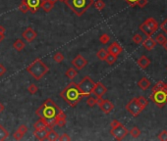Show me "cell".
Listing matches in <instances>:
<instances>
[{
	"mask_svg": "<svg viewBox=\"0 0 167 141\" xmlns=\"http://www.w3.org/2000/svg\"><path fill=\"white\" fill-rule=\"evenodd\" d=\"M60 96L70 107H76L84 96L77 83L71 82L60 92Z\"/></svg>",
	"mask_w": 167,
	"mask_h": 141,
	"instance_id": "6da1fadb",
	"label": "cell"
},
{
	"mask_svg": "<svg viewBox=\"0 0 167 141\" xmlns=\"http://www.w3.org/2000/svg\"><path fill=\"white\" fill-rule=\"evenodd\" d=\"M60 111L61 109L56 105V103H54L52 99H46L44 103L37 109L35 115L44 120L54 119Z\"/></svg>",
	"mask_w": 167,
	"mask_h": 141,
	"instance_id": "7a4b0ae2",
	"label": "cell"
},
{
	"mask_svg": "<svg viewBox=\"0 0 167 141\" xmlns=\"http://www.w3.org/2000/svg\"><path fill=\"white\" fill-rule=\"evenodd\" d=\"M27 72L29 73L35 80H41V78L49 72V68L44 64V62L38 58V59H35L30 66L27 67Z\"/></svg>",
	"mask_w": 167,
	"mask_h": 141,
	"instance_id": "3957f363",
	"label": "cell"
},
{
	"mask_svg": "<svg viewBox=\"0 0 167 141\" xmlns=\"http://www.w3.org/2000/svg\"><path fill=\"white\" fill-rule=\"evenodd\" d=\"M64 3L77 16L81 17L93 5V0H66Z\"/></svg>",
	"mask_w": 167,
	"mask_h": 141,
	"instance_id": "277c9868",
	"label": "cell"
},
{
	"mask_svg": "<svg viewBox=\"0 0 167 141\" xmlns=\"http://www.w3.org/2000/svg\"><path fill=\"white\" fill-rule=\"evenodd\" d=\"M110 127H111V129H110L111 135H112L116 140H123L129 133V130L127 129V127H124V125L117 120L112 121Z\"/></svg>",
	"mask_w": 167,
	"mask_h": 141,
	"instance_id": "5b68a950",
	"label": "cell"
},
{
	"mask_svg": "<svg viewBox=\"0 0 167 141\" xmlns=\"http://www.w3.org/2000/svg\"><path fill=\"white\" fill-rule=\"evenodd\" d=\"M140 30L146 36H152L158 30V23L153 18H149L140 26Z\"/></svg>",
	"mask_w": 167,
	"mask_h": 141,
	"instance_id": "8992f818",
	"label": "cell"
},
{
	"mask_svg": "<svg viewBox=\"0 0 167 141\" xmlns=\"http://www.w3.org/2000/svg\"><path fill=\"white\" fill-rule=\"evenodd\" d=\"M94 85H95V82L91 80L90 77H87V76L84 77L80 83L78 84L84 97H87V96H90V94H93Z\"/></svg>",
	"mask_w": 167,
	"mask_h": 141,
	"instance_id": "52a82bcc",
	"label": "cell"
},
{
	"mask_svg": "<svg viewBox=\"0 0 167 141\" xmlns=\"http://www.w3.org/2000/svg\"><path fill=\"white\" fill-rule=\"evenodd\" d=\"M150 100L156 104L158 108H163L167 104V94L164 90H159V91L152 92L150 95Z\"/></svg>",
	"mask_w": 167,
	"mask_h": 141,
	"instance_id": "ba28073f",
	"label": "cell"
},
{
	"mask_svg": "<svg viewBox=\"0 0 167 141\" xmlns=\"http://www.w3.org/2000/svg\"><path fill=\"white\" fill-rule=\"evenodd\" d=\"M126 110L128 111L133 117H138L140 114L144 111V109L139 103L137 98H133L132 100H130L126 105Z\"/></svg>",
	"mask_w": 167,
	"mask_h": 141,
	"instance_id": "9c48e42d",
	"label": "cell"
},
{
	"mask_svg": "<svg viewBox=\"0 0 167 141\" xmlns=\"http://www.w3.org/2000/svg\"><path fill=\"white\" fill-rule=\"evenodd\" d=\"M97 105L99 109L102 111V113L106 114V115H108V114H110L114 110V104L108 99H102V98H100L97 101Z\"/></svg>",
	"mask_w": 167,
	"mask_h": 141,
	"instance_id": "30bf717a",
	"label": "cell"
},
{
	"mask_svg": "<svg viewBox=\"0 0 167 141\" xmlns=\"http://www.w3.org/2000/svg\"><path fill=\"white\" fill-rule=\"evenodd\" d=\"M106 92H107V88H106V86L102 83V82L98 81V82L95 83L93 90V95H95V97H97V99L102 98V96L104 95Z\"/></svg>",
	"mask_w": 167,
	"mask_h": 141,
	"instance_id": "8fae6325",
	"label": "cell"
},
{
	"mask_svg": "<svg viewBox=\"0 0 167 141\" xmlns=\"http://www.w3.org/2000/svg\"><path fill=\"white\" fill-rule=\"evenodd\" d=\"M72 65L75 67V69L80 70L87 65V61L82 56V55H77V56L72 60Z\"/></svg>",
	"mask_w": 167,
	"mask_h": 141,
	"instance_id": "7c38bea8",
	"label": "cell"
},
{
	"mask_svg": "<svg viewBox=\"0 0 167 141\" xmlns=\"http://www.w3.org/2000/svg\"><path fill=\"white\" fill-rule=\"evenodd\" d=\"M37 36H38L37 31L31 29V27H28V29H26L22 33V37L25 39V40H27L28 42L34 41V39L37 38Z\"/></svg>",
	"mask_w": 167,
	"mask_h": 141,
	"instance_id": "4fadbf2b",
	"label": "cell"
},
{
	"mask_svg": "<svg viewBox=\"0 0 167 141\" xmlns=\"http://www.w3.org/2000/svg\"><path fill=\"white\" fill-rule=\"evenodd\" d=\"M122 50H123L122 46L119 44L118 42L114 41V42H112L108 46V48H107V52L110 53V54H113V55H116V56H118V55L122 52Z\"/></svg>",
	"mask_w": 167,
	"mask_h": 141,
	"instance_id": "5bb4252c",
	"label": "cell"
},
{
	"mask_svg": "<svg viewBox=\"0 0 167 141\" xmlns=\"http://www.w3.org/2000/svg\"><path fill=\"white\" fill-rule=\"evenodd\" d=\"M25 1L27 2L28 6H29L30 11L33 14H34V13H37L38 8L41 7V3L42 0H25Z\"/></svg>",
	"mask_w": 167,
	"mask_h": 141,
	"instance_id": "9a60e30c",
	"label": "cell"
},
{
	"mask_svg": "<svg viewBox=\"0 0 167 141\" xmlns=\"http://www.w3.org/2000/svg\"><path fill=\"white\" fill-rule=\"evenodd\" d=\"M142 46H144V48L146 49L148 51H150L152 50L154 47L156 45V42L154 40L153 38H152V36H146V38L145 40H142Z\"/></svg>",
	"mask_w": 167,
	"mask_h": 141,
	"instance_id": "2e32d148",
	"label": "cell"
},
{
	"mask_svg": "<svg viewBox=\"0 0 167 141\" xmlns=\"http://www.w3.org/2000/svg\"><path fill=\"white\" fill-rule=\"evenodd\" d=\"M55 124H56V125H58V127H65V124H66V115H65V113L62 111V110L58 113V115L55 117Z\"/></svg>",
	"mask_w": 167,
	"mask_h": 141,
	"instance_id": "e0dca14e",
	"label": "cell"
},
{
	"mask_svg": "<svg viewBox=\"0 0 167 141\" xmlns=\"http://www.w3.org/2000/svg\"><path fill=\"white\" fill-rule=\"evenodd\" d=\"M47 132H48V129L47 128L35 129L34 131V135L38 140H45L47 136Z\"/></svg>",
	"mask_w": 167,
	"mask_h": 141,
	"instance_id": "ac0fdd59",
	"label": "cell"
},
{
	"mask_svg": "<svg viewBox=\"0 0 167 141\" xmlns=\"http://www.w3.org/2000/svg\"><path fill=\"white\" fill-rule=\"evenodd\" d=\"M41 7L43 11L46 12V13H49V12L53 9L54 7V3H52L50 0H42L41 3Z\"/></svg>",
	"mask_w": 167,
	"mask_h": 141,
	"instance_id": "d6986e66",
	"label": "cell"
},
{
	"mask_svg": "<svg viewBox=\"0 0 167 141\" xmlns=\"http://www.w3.org/2000/svg\"><path fill=\"white\" fill-rule=\"evenodd\" d=\"M150 85H152V83H150L149 80H148L146 77H142L138 82V86L142 90H148L150 87Z\"/></svg>",
	"mask_w": 167,
	"mask_h": 141,
	"instance_id": "ffe728a7",
	"label": "cell"
},
{
	"mask_svg": "<svg viewBox=\"0 0 167 141\" xmlns=\"http://www.w3.org/2000/svg\"><path fill=\"white\" fill-rule=\"evenodd\" d=\"M138 65L140 66L142 69H146L150 65V60L146 56H145V55H142V56L139 58Z\"/></svg>",
	"mask_w": 167,
	"mask_h": 141,
	"instance_id": "44dd1931",
	"label": "cell"
},
{
	"mask_svg": "<svg viewBox=\"0 0 167 141\" xmlns=\"http://www.w3.org/2000/svg\"><path fill=\"white\" fill-rule=\"evenodd\" d=\"M58 138H59V134L55 130H53V128L48 129V132H47V136H46L47 140L55 141V140H58Z\"/></svg>",
	"mask_w": 167,
	"mask_h": 141,
	"instance_id": "7402d4cb",
	"label": "cell"
},
{
	"mask_svg": "<svg viewBox=\"0 0 167 141\" xmlns=\"http://www.w3.org/2000/svg\"><path fill=\"white\" fill-rule=\"evenodd\" d=\"M34 129H42V128H47V124L46 121H44V119H39L38 121H37L34 124ZM48 129V128H47Z\"/></svg>",
	"mask_w": 167,
	"mask_h": 141,
	"instance_id": "603a6c76",
	"label": "cell"
},
{
	"mask_svg": "<svg viewBox=\"0 0 167 141\" xmlns=\"http://www.w3.org/2000/svg\"><path fill=\"white\" fill-rule=\"evenodd\" d=\"M13 48L15 50H17L18 52H20V51H22L25 48V42H24L22 39H17V40H15V42L13 43Z\"/></svg>",
	"mask_w": 167,
	"mask_h": 141,
	"instance_id": "cb8c5ba5",
	"label": "cell"
},
{
	"mask_svg": "<svg viewBox=\"0 0 167 141\" xmlns=\"http://www.w3.org/2000/svg\"><path fill=\"white\" fill-rule=\"evenodd\" d=\"M66 77L70 78V80H74L75 77H77L78 74V70L75 68H69L68 70H66Z\"/></svg>",
	"mask_w": 167,
	"mask_h": 141,
	"instance_id": "d4e9b609",
	"label": "cell"
},
{
	"mask_svg": "<svg viewBox=\"0 0 167 141\" xmlns=\"http://www.w3.org/2000/svg\"><path fill=\"white\" fill-rule=\"evenodd\" d=\"M8 136H9V132H8V130L3 125L0 124V141L6 140L8 138Z\"/></svg>",
	"mask_w": 167,
	"mask_h": 141,
	"instance_id": "484cf974",
	"label": "cell"
},
{
	"mask_svg": "<svg viewBox=\"0 0 167 141\" xmlns=\"http://www.w3.org/2000/svg\"><path fill=\"white\" fill-rule=\"evenodd\" d=\"M104 61H106V63L108 65H113L114 63L117 61V56H116V55H113V54L108 53V54H107V56H106Z\"/></svg>",
	"mask_w": 167,
	"mask_h": 141,
	"instance_id": "4316f807",
	"label": "cell"
},
{
	"mask_svg": "<svg viewBox=\"0 0 167 141\" xmlns=\"http://www.w3.org/2000/svg\"><path fill=\"white\" fill-rule=\"evenodd\" d=\"M97 101H98V99H97V98L91 97V96L90 95V96H87V105L89 106V107L93 108V107H94L95 105H97Z\"/></svg>",
	"mask_w": 167,
	"mask_h": 141,
	"instance_id": "83f0119b",
	"label": "cell"
},
{
	"mask_svg": "<svg viewBox=\"0 0 167 141\" xmlns=\"http://www.w3.org/2000/svg\"><path fill=\"white\" fill-rule=\"evenodd\" d=\"M107 54H108V52H107V50L102 48V49H100V50H98V51H97V58L99 59V60L104 61V60H105V58H106V56H107Z\"/></svg>",
	"mask_w": 167,
	"mask_h": 141,
	"instance_id": "f1b7e54d",
	"label": "cell"
},
{
	"mask_svg": "<svg viewBox=\"0 0 167 141\" xmlns=\"http://www.w3.org/2000/svg\"><path fill=\"white\" fill-rule=\"evenodd\" d=\"M129 132H130V134H131V136L133 137V138H138V137L141 135V130L138 127H134Z\"/></svg>",
	"mask_w": 167,
	"mask_h": 141,
	"instance_id": "f546056e",
	"label": "cell"
},
{
	"mask_svg": "<svg viewBox=\"0 0 167 141\" xmlns=\"http://www.w3.org/2000/svg\"><path fill=\"white\" fill-rule=\"evenodd\" d=\"M19 9L24 14H26L30 11V8H29V6H28V4H27V2L25 1V0H23V1L21 2V4L19 5Z\"/></svg>",
	"mask_w": 167,
	"mask_h": 141,
	"instance_id": "4dcf8cb0",
	"label": "cell"
},
{
	"mask_svg": "<svg viewBox=\"0 0 167 141\" xmlns=\"http://www.w3.org/2000/svg\"><path fill=\"white\" fill-rule=\"evenodd\" d=\"M138 101H139V103L141 104V106L142 107V109H146V106L149 105V100L146 99V98H145L144 96H140V97H138L137 98Z\"/></svg>",
	"mask_w": 167,
	"mask_h": 141,
	"instance_id": "1f68e13d",
	"label": "cell"
},
{
	"mask_svg": "<svg viewBox=\"0 0 167 141\" xmlns=\"http://www.w3.org/2000/svg\"><path fill=\"white\" fill-rule=\"evenodd\" d=\"M64 55H63L61 52H56L53 55V60L56 63H61L63 60H64Z\"/></svg>",
	"mask_w": 167,
	"mask_h": 141,
	"instance_id": "d6a6232c",
	"label": "cell"
},
{
	"mask_svg": "<svg viewBox=\"0 0 167 141\" xmlns=\"http://www.w3.org/2000/svg\"><path fill=\"white\" fill-rule=\"evenodd\" d=\"M164 82L163 81H158L156 84H154V86L152 87V92L156 91H159V90H163L164 87Z\"/></svg>",
	"mask_w": 167,
	"mask_h": 141,
	"instance_id": "836d02e7",
	"label": "cell"
},
{
	"mask_svg": "<svg viewBox=\"0 0 167 141\" xmlns=\"http://www.w3.org/2000/svg\"><path fill=\"white\" fill-rule=\"evenodd\" d=\"M99 41L102 44H107L109 41H110V36L107 33H103L100 35V37H99Z\"/></svg>",
	"mask_w": 167,
	"mask_h": 141,
	"instance_id": "e575fe53",
	"label": "cell"
},
{
	"mask_svg": "<svg viewBox=\"0 0 167 141\" xmlns=\"http://www.w3.org/2000/svg\"><path fill=\"white\" fill-rule=\"evenodd\" d=\"M93 5L94 7L97 8V10H102V9H104V7H105V3L103 2V0H97L95 2H93Z\"/></svg>",
	"mask_w": 167,
	"mask_h": 141,
	"instance_id": "d590c367",
	"label": "cell"
},
{
	"mask_svg": "<svg viewBox=\"0 0 167 141\" xmlns=\"http://www.w3.org/2000/svg\"><path fill=\"white\" fill-rule=\"evenodd\" d=\"M28 91H29L31 95H34V94H37V92L38 91V87L35 84H31L29 87H28Z\"/></svg>",
	"mask_w": 167,
	"mask_h": 141,
	"instance_id": "8d00e7d4",
	"label": "cell"
},
{
	"mask_svg": "<svg viewBox=\"0 0 167 141\" xmlns=\"http://www.w3.org/2000/svg\"><path fill=\"white\" fill-rule=\"evenodd\" d=\"M165 40H166L165 35L162 34V33H159V34H158L157 36H156V42L158 43V44H160V45L163 44Z\"/></svg>",
	"mask_w": 167,
	"mask_h": 141,
	"instance_id": "74e56055",
	"label": "cell"
},
{
	"mask_svg": "<svg viewBox=\"0 0 167 141\" xmlns=\"http://www.w3.org/2000/svg\"><path fill=\"white\" fill-rule=\"evenodd\" d=\"M142 40H144V39H142V36L139 33L135 34L133 36V41L136 43V44H141V43L142 42Z\"/></svg>",
	"mask_w": 167,
	"mask_h": 141,
	"instance_id": "f35d334b",
	"label": "cell"
},
{
	"mask_svg": "<svg viewBox=\"0 0 167 141\" xmlns=\"http://www.w3.org/2000/svg\"><path fill=\"white\" fill-rule=\"evenodd\" d=\"M157 138L160 141H167V130H162L159 134H158Z\"/></svg>",
	"mask_w": 167,
	"mask_h": 141,
	"instance_id": "ab89813d",
	"label": "cell"
},
{
	"mask_svg": "<svg viewBox=\"0 0 167 141\" xmlns=\"http://www.w3.org/2000/svg\"><path fill=\"white\" fill-rule=\"evenodd\" d=\"M24 135H25V134H23V133H22L21 131H19V130L15 131L14 134H13L14 139H16V140H22L23 137H24Z\"/></svg>",
	"mask_w": 167,
	"mask_h": 141,
	"instance_id": "60d3db41",
	"label": "cell"
},
{
	"mask_svg": "<svg viewBox=\"0 0 167 141\" xmlns=\"http://www.w3.org/2000/svg\"><path fill=\"white\" fill-rule=\"evenodd\" d=\"M18 130L19 131H21L23 134H26V133L29 131V128H28V127L27 125H25V124H21L19 127V128H18Z\"/></svg>",
	"mask_w": 167,
	"mask_h": 141,
	"instance_id": "b9f144b4",
	"label": "cell"
},
{
	"mask_svg": "<svg viewBox=\"0 0 167 141\" xmlns=\"http://www.w3.org/2000/svg\"><path fill=\"white\" fill-rule=\"evenodd\" d=\"M58 140H60V141H65V140L69 141V140H71V137L68 134H67V133H63V134L59 135Z\"/></svg>",
	"mask_w": 167,
	"mask_h": 141,
	"instance_id": "7bdbcfd3",
	"label": "cell"
},
{
	"mask_svg": "<svg viewBox=\"0 0 167 141\" xmlns=\"http://www.w3.org/2000/svg\"><path fill=\"white\" fill-rule=\"evenodd\" d=\"M148 0H138L137 3H136V5L139 6V7H141V8H144L146 4H148Z\"/></svg>",
	"mask_w": 167,
	"mask_h": 141,
	"instance_id": "ee69618b",
	"label": "cell"
},
{
	"mask_svg": "<svg viewBox=\"0 0 167 141\" xmlns=\"http://www.w3.org/2000/svg\"><path fill=\"white\" fill-rule=\"evenodd\" d=\"M160 29L167 34V19H165V21L160 25Z\"/></svg>",
	"mask_w": 167,
	"mask_h": 141,
	"instance_id": "f6af8a7d",
	"label": "cell"
},
{
	"mask_svg": "<svg viewBox=\"0 0 167 141\" xmlns=\"http://www.w3.org/2000/svg\"><path fill=\"white\" fill-rule=\"evenodd\" d=\"M6 72H7V70L5 67H4V65L0 64V77H3L4 74H6Z\"/></svg>",
	"mask_w": 167,
	"mask_h": 141,
	"instance_id": "bcb514c9",
	"label": "cell"
},
{
	"mask_svg": "<svg viewBox=\"0 0 167 141\" xmlns=\"http://www.w3.org/2000/svg\"><path fill=\"white\" fill-rule=\"evenodd\" d=\"M125 1L128 3L130 6L134 7V6H136V3H137L138 0H125Z\"/></svg>",
	"mask_w": 167,
	"mask_h": 141,
	"instance_id": "7dc6e473",
	"label": "cell"
},
{
	"mask_svg": "<svg viewBox=\"0 0 167 141\" xmlns=\"http://www.w3.org/2000/svg\"><path fill=\"white\" fill-rule=\"evenodd\" d=\"M6 33V30H5V27H4L3 26L0 25V33H2V34H5Z\"/></svg>",
	"mask_w": 167,
	"mask_h": 141,
	"instance_id": "c3c4849f",
	"label": "cell"
},
{
	"mask_svg": "<svg viewBox=\"0 0 167 141\" xmlns=\"http://www.w3.org/2000/svg\"><path fill=\"white\" fill-rule=\"evenodd\" d=\"M4 110H5V106H4L1 102H0V114H1L2 112H4Z\"/></svg>",
	"mask_w": 167,
	"mask_h": 141,
	"instance_id": "681fc988",
	"label": "cell"
},
{
	"mask_svg": "<svg viewBox=\"0 0 167 141\" xmlns=\"http://www.w3.org/2000/svg\"><path fill=\"white\" fill-rule=\"evenodd\" d=\"M4 38H5V34L0 33V42L3 41V40H4Z\"/></svg>",
	"mask_w": 167,
	"mask_h": 141,
	"instance_id": "f907efd6",
	"label": "cell"
},
{
	"mask_svg": "<svg viewBox=\"0 0 167 141\" xmlns=\"http://www.w3.org/2000/svg\"><path fill=\"white\" fill-rule=\"evenodd\" d=\"M162 45H163V48L167 51V38H166V40L164 41V43H163Z\"/></svg>",
	"mask_w": 167,
	"mask_h": 141,
	"instance_id": "816d5d0a",
	"label": "cell"
},
{
	"mask_svg": "<svg viewBox=\"0 0 167 141\" xmlns=\"http://www.w3.org/2000/svg\"><path fill=\"white\" fill-rule=\"evenodd\" d=\"M163 90H164V91H165V93L167 94V83H165V84H164V87H163Z\"/></svg>",
	"mask_w": 167,
	"mask_h": 141,
	"instance_id": "f5cc1de1",
	"label": "cell"
},
{
	"mask_svg": "<svg viewBox=\"0 0 167 141\" xmlns=\"http://www.w3.org/2000/svg\"><path fill=\"white\" fill-rule=\"evenodd\" d=\"M50 1L52 2V3H54V4H55V3H56V1H58V0H50Z\"/></svg>",
	"mask_w": 167,
	"mask_h": 141,
	"instance_id": "db71d44e",
	"label": "cell"
},
{
	"mask_svg": "<svg viewBox=\"0 0 167 141\" xmlns=\"http://www.w3.org/2000/svg\"><path fill=\"white\" fill-rule=\"evenodd\" d=\"M58 1H60V2H65L66 0H58Z\"/></svg>",
	"mask_w": 167,
	"mask_h": 141,
	"instance_id": "11a10c76",
	"label": "cell"
}]
</instances>
